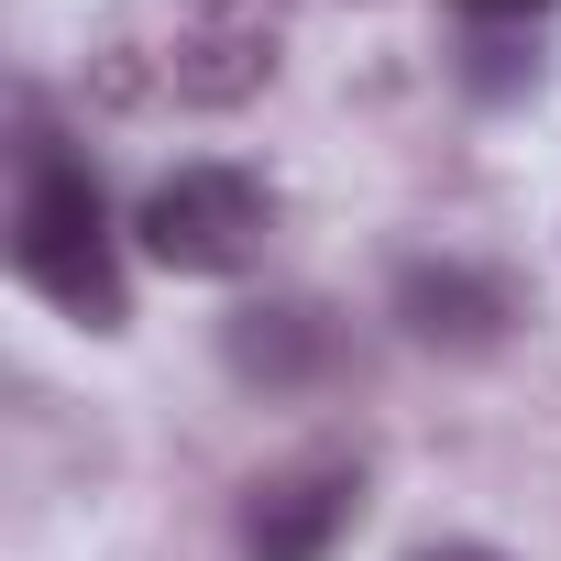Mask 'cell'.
<instances>
[{"label": "cell", "instance_id": "cell-1", "mask_svg": "<svg viewBox=\"0 0 561 561\" xmlns=\"http://www.w3.org/2000/svg\"><path fill=\"white\" fill-rule=\"evenodd\" d=\"M12 275H23L45 309H67L78 331H122V320H133L122 242H111V198H100V176H89L56 133L23 144V187H12Z\"/></svg>", "mask_w": 561, "mask_h": 561}, {"label": "cell", "instance_id": "cell-2", "mask_svg": "<svg viewBox=\"0 0 561 561\" xmlns=\"http://www.w3.org/2000/svg\"><path fill=\"white\" fill-rule=\"evenodd\" d=\"M133 231H144V253L165 275H242L264 253V231H275V198H264L253 165H176V176L144 187Z\"/></svg>", "mask_w": 561, "mask_h": 561}, {"label": "cell", "instance_id": "cell-3", "mask_svg": "<svg viewBox=\"0 0 561 561\" xmlns=\"http://www.w3.org/2000/svg\"><path fill=\"white\" fill-rule=\"evenodd\" d=\"M397 320L430 353H495L506 320H517V287L495 264H462V253H408L397 264Z\"/></svg>", "mask_w": 561, "mask_h": 561}, {"label": "cell", "instance_id": "cell-4", "mask_svg": "<svg viewBox=\"0 0 561 561\" xmlns=\"http://www.w3.org/2000/svg\"><path fill=\"white\" fill-rule=\"evenodd\" d=\"M364 473L353 462H287L242 495V561H331V539L353 528Z\"/></svg>", "mask_w": 561, "mask_h": 561}, {"label": "cell", "instance_id": "cell-5", "mask_svg": "<svg viewBox=\"0 0 561 561\" xmlns=\"http://www.w3.org/2000/svg\"><path fill=\"white\" fill-rule=\"evenodd\" d=\"M165 78H176L187 100H242V89H264V78H275V23H264V12H242V0H220V12L176 23Z\"/></svg>", "mask_w": 561, "mask_h": 561}, {"label": "cell", "instance_id": "cell-6", "mask_svg": "<svg viewBox=\"0 0 561 561\" xmlns=\"http://www.w3.org/2000/svg\"><path fill=\"white\" fill-rule=\"evenodd\" d=\"M320 353H331L320 309H242V320L220 331V364H231L242 386H309Z\"/></svg>", "mask_w": 561, "mask_h": 561}, {"label": "cell", "instance_id": "cell-7", "mask_svg": "<svg viewBox=\"0 0 561 561\" xmlns=\"http://www.w3.org/2000/svg\"><path fill=\"white\" fill-rule=\"evenodd\" d=\"M528 78H539L528 34H473V45H462V89H473V100H517Z\"/></svg>", "mask_w": 561, "mask_h": 561}, {"label": "cell", "instance_id": "cell-8", "mask_svg": "<svg viewBox=\"0 0 561 561\" xmlns=\"http://www.w3.org/2000/svg\"><path fill=\"white\" fill-rule=\"evenodd\" d=\"M451 12H462V23H484V34H517V23H539V12H550V0H451Z\"/></svg>", "mask_w": 561, "mask_h": 561}, {"label": "cell", "instance_id": "cell-9", "mask_svg": "<svg viewBox=\"0 0 561 561\" xmlns=\"http://www.w3.org/2000/svg\"><path fill=\"white\" fill-rule=\"evenodd\" d=\"M419 561H506V550H484V539H440V550H419Z\"/></svg>", "mask_w": 561, "mask_h": 561}]
</instances>
